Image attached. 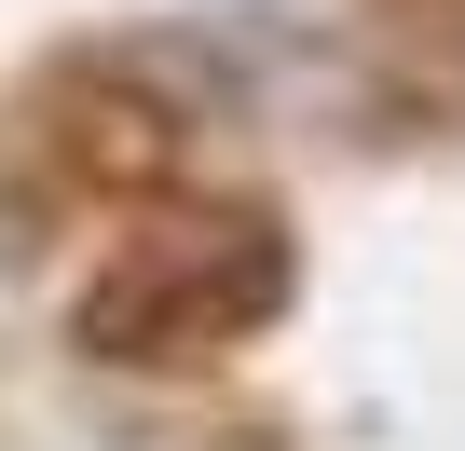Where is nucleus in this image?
Masks as SVG:
<instances>
[{
	"label": "nucleus",
	"mask_w": 465,
	"mask_h": 451,
	"mask_svg": "<svg viewBox=\"0 0 465 451\" xmlns=\"http://www.w3.org/2000/svg\"><path fill=\"white\" fill-rule=\"evenodd\" d=\"M274 301H288L274 219H192V233L124 247V260L83 288V356H110V369H178V356H219L232 328H261Z\"/></svg>",
	"instance_id": "nucleus-1"
}]
</instances>
